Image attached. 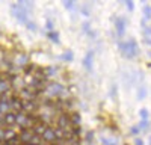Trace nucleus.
Masks as SVG:
<instances>
[{
  "mask_svg": "<svg viewBox=\"0 0 151 145\" xmlns=\"http://www.w3.org/2000/svg\"><path fill=\"white\" fill-rule=\"evenodd\" d=\"M119 47H121V52L127 57H134L139 53V48H137V44L134 39H129L127 42H122V44H119Z\"/></svg>",
  "mask_w": 151,
  "mask_h": 145,
  "instance_id": "1",
  "label": "nucleus"
},
{
  "mask_svg": "<svg viewBox=\"0 0 151 145\" xmlns=\"http://www.w3.org/2000/svg\"><path fill=\"white\" fill-rule=\"evenodd\" d=\"M12 14H14V17L20 21V23H27V11L24 9L23 6L20 5H14L12 6Z\"/></svg>",
  "mask_w": 151,
  "mask_h": 145,
  "instance_id": "2",
  "label": "nucleus"
},
{
  "mask_svg": "<svg viewBox=\"0 0 151 145\" xmlns=\"http://www.w3.org/2000/svg\"><path fill=\"white\" fill-rule=\"evenodd\" d=\"M32 121H35V119H33V118H30V116H26L23 112H20V113H17V121H15V124H18V126L24 130V128L30 127Z\"/></svg>",
  "mask_w": 151,
  "mask_h": 145,
  "instance_id": "3",
  "label": "nucleus"
},
{
  "mask_svg": "<svg viewBox=\"0 0 151 145\" xmlns=\"http://www.w3.org/2000/svg\"><path fill=\"white\" fill-rule=\"evenodd\" d=\"M33 135H35V133H33L32 130H27V128H24V130H23V131L20 133V136H18V138H20V142H21L23 145H24V144H29Z\"/></svg>",
  "mask_w": 151,
  "mask_h": 145,
  "instance_id": "4",
  "label": "nucleus"
},
{
  "mask_svg": "<svg viewBox=\"0 0 151 145\" xmlns=\"http://www.w3.org/2000/svg\"><path fill=\"white\" fill-rule=\"evenodd\" d=\"M11 111V104H9V98L6 95H2V98H0V113H8Z\"/></svg>",
  "mask_w": 151,
  "mask_h": 145,
  "instance_id": "5",
  "label": "nucleus"
},
{
  "mask_svg": "<svg viewBox=\"0 0 151 145\" xmlns=\"http://www.w3.org/2000/svg\"><path fill=\"white\" fill-rule=\"evenodd\" d=\"M9 104H11V109H14V111L18 112V113L23 111V101L15 98V97H11L9 98Z\"/></svg>",
  "mask_w": 151,
  "mask_h": 145,
  "instance_id": "6",
  "label": "nucleus"
},
{
  "mask_svg": "<svg viewBox=\"0 0 151 145\" xmlns=\"http://www.w3.org/2000/svg\"><path fill=\"white\" fill-rule=\"evenodd\" d=\"M15 121H17V113H12V112H8L5 116H3V123L6 127H12L15 124Z\"/></svg>",
  "mask_w": 151,
  "mask_h": 145,
  "instance_id": "7",
  "label": "nucleus"
},
{
  "mask_svg": "<svg viewBox=\"0 0 151 145\" xmlns=\"http://www.w3.org/2000/svg\"><path fill=\"white\" fill-rule=\"evenodd\" d=\"M58 126H59V128H62V130H68L70 118H68L65 113H62V115L59 116V119H58Z\"/></svg>",
  "mask_w": 151,
  "mask_h": 145,
  "instance_id": "8",
  "label": "nucleus"
},
{
  "mask_svg": "<svg viewBox=\"0 0 151 145\" xmlns=\"http://www.w3.org/2000/svg\"><path fill=\"white\" fill-rule=\"evenodd\" d=\"M44 141H47V142H53V141H56V138H55V128H50V127H47V130L44 131V135L41 136Z\"/></svg>",
  "mask_w": 151,
  "mask_h": 145,
  "instance_id": "9",
  "label": "nucleus"
},
{
  "mask_svg": "<svg viewBox=\"0 0 151 145\" xmlns=\"http://www.w3.org/2000/svg\"><path fill=\"white\" fill-rule=\"evenodd\" d=\"M92 59H94V53H92V52L86 53V56H85V59H83V65H85V68H86L88 71L92 70Z\"/></svg>",
  "mask_w": 151,
  "mask_h": 145,
  "instance_id": "10",
  "label": "nucleus"
},
{
  "mask_svg": "<svg viewBox=\"0 0 151 145\" xmlns=\"http://www.w3.org/2000/svg\"><path fill=\"white\" fill-rule=\"evenodd\" d=\"M115 27H116V32L119 36L124 35V29H125V20L124 18H116L115 21Z\"/></svg>",
  "mask_w": 151,
  "mask_h": 145,
  "instance_id": "11",
  "label": "nucleus"
},
{
  "mask_svg": "<svg viewBox=\"0 0 151 145\" xmlns=\"http://www.w3.org/2000/svg\"><path fill=\"white\" fill-rule=\"evenodd\" d=\"M35 109H36V106H35V103H33V101H26V100L23 101V111H21V112L32 113V112L35 111Z\"/></svg>",
  "mask_w": 151,
  "mask_h": 145,
  "instance_id": "12",
  "label": "nucleus"
},
{
  "mask_svg": "<svg viewBox=\"0 0 151 145\" xmlns=\"http://www.w3.org/2000/svg\"><path fill=\"white\" fill-rule=\"evenodd\" d=\"M45 130H47V126L42 124V123H40V124H38V126L33 128V133H35V135H38V136H42Z\"/></svg>",
  "mask_w": 151,
  "mask_h": 145,
  "instance_id": "13",
  "label": "nucleus"
},
{
  "mask_svg": "<svg viewBox=\"0 0 151 145\" xmlns=\"http://www.w3.org/2000/svg\"><path fill=\"white\" fill-rule=\"evenodd\" d=\"M6 91H9V82H6V80H0V94L5 95Z\"/></svg>",
  "mask_w": 151,
  "mask_h": 145,
  "instance_id": "14",
  "label": "nucleus"
},
{
  "mask_svg": "<svg viewBox=\"0 0 151 145\" xmlns=\"http://www.w3.org/2000/svg\"><path fill=\"white\" fill-rule=\"evenodd\" d=\"M21 97H23V98L26 100V101H30V100L33 98V97H35V94H33V92H30V91H27V89H24V91L21 92Z\"/></svg>",
  "mask_w": 151,
  "mask_h": 145,
  "instance_id": "15",
  "label": "nucleus"
},
{
  "mask_svg": "<svg viewBox=\"0 0 151 145\" xmlns=\"http://www.w3.org/2000/svg\"><path fill=\"white\" fill-rule=\"evenodd\" d=\"M47 36H48L50 41H53V42H56V44L59 42V33H58V32H48Z\"/></svg>",
  "mask_w": 151,
  "mask_h": 145,
  "instance_id": "16",
  "label": "nucleus"
},
{
  "mask_svg": "<svg viewBox=\"0 0 151 145\" xmlns=\"http://www.w3.org/2000/svg\"><path fill=\"white\" fill-rule=\"evenodd\" d=\"M55 138L56 139H65V130H62V128H56L55 130Z\"/></svg>",
  "mask_w": 151,
  "mask_h": 145,
  "instance_id": "17",
  "label": "nucleus"
},
{
  "mask_svg": "<svg viewBox=\"0 0 151 145\" xmlns=\"http://www.w3.org/2000/svg\"><path fill=\"white\" fill-rule=\"evenodd\" d=\"M71 123L74 124V127H79V124H80V115H79V113H73Z\"/></svg>",
  "mask_w": 151,
  "mask_h": 145,
  "instance_id": "18",
  "label": "nucleus"
},
{
  "mask_svg": "<svg viewBox=\"0 0 151 145\" xmlns=\"http://www.w3.org/2000/svg\"><path fill=\"white\" fill-rule=\"evenodd\" d=\"M145 97H147V88H145V86H141L139 91H137V98H139V100H144Z\"/></svg>",
  "mask_w": 151,
  "mask_h": 145,
  "instance_id": "19",
  "label": "nucleus"
},
{
  "mask_svg": "<svg viewBox=\"0 0 151 145\" xmlns=\"http://www.w3.org/2000/svg\"><path fill=\"white\" fill-rule=\"evenodd\" d=\"M29 144H33V145H41V136H38V135H33Z\"/></svg>",
  "mask_w": 151,
  "mask_h": 145,
  "instance_id": "20",
  "label": "nucleus"
},
{
  "mask_svg": "<svg viewBox=\"0 0 151 145\" xmlns=\"http://www.w3.org/2000/svg\"><path fill=\"white\" fill-rule=\"evenodd\" d=\"M144 12H145V18H144V20H145V21L150 20V18H151V8H150V6H145V8H144Z\"/></svg>",
  "mask_w": 151,
  "mask_h": 145,
  "instance_id": "21",
  "label": "nucleus"
},
{
  "mask_svg": "<svg viewBox=\"0 0 151 145\" xmlns=\"http://www.w3.org/2000/svg\"><path fill=\"white\" fill-rule=\"evenodd\" d=\"M139 115H141L142 119H148V111H147V109H141V111H139Z\"/></svg>",
  "mask_w": 151,
  "mask_h": 145,
  "instance_id": "22",
  "label": "nucleus"
},
{
  "mask_svg": "<svg viewBox=\"0 0 151 145\" xmlns=\"http://www.w3.org/2000/svg\"><path fill=\"white\" fill-rule=\"evenodd\" d=\"M137 127L139 128H148V119H141V123Z\"/></svg>",
  "mask_w": 151,
  "mask_h": 145,
  "instance_id": "23",
  "label": "nucleus"
},
{
  "mask_svg": "<svg viewBox=\"0 0 151 145\" xmlns=\"http://www.w3.org/2000/svg\"><path fill=\"white\" fill-rule=\"evenodd\" d=\"M101 144H103V145H116V142H113V141H110V139H106V138L101 139Z\"/></svg>",
  "mask_w": 151,
  "mask_h": 145,
  "instance_id": "24",
  "label": "nucleus"
},
{
  "mask_svg": "<svg viewBox=\"0 0 151 145\" xmlns=\"http://www.w3.org/2000/svg\"><path fill=\"white\" fill-rule=\"evenodd\" d=\"M64 6H65L67 9H73V6H74V3L71 2V0H64Z\"/></svg>",
  "mask_w": 151,
  "mask_h": 145,
  "instance_id": "25",
  "label": "nucleus"
},
{
  "mask_svg": "<svg viewBox=\"0 0 151 145\" xmlns=\"http://www.w3.org/2000/svg\"><path fill=\"white\" fill-rule=\"evenodd\" d=\"M26 27L30 29V30H36V26H35L33 21H27V23H26Z\"/></svg>",
  "mask_w": 151,
  "mask_h": 145,
  "instance_id": "26",
  "label": "nucleus"
},
{
  "mask_svg": "<svg viewBox=\"0 0 151 145\" xmlns=\"http://www.w3.org/2000/svg\"><path fill=\"white\" fill-rule=\"evenodd\" d=\"M125 6H127L130 11H133V9H134V5H133L132 0H125Z\"/></svg>",
  "mask_w": 151,
  "mask_h": 145,
  "instance_id": "27",
  "label": "nucleus"
},
{
  "mask_svg": "<svg viewBox=\"0 0 151 145\" xmlns=\"http://www.w3.org/2000/svg\"><path fill=\"white\" fill-rule=\"evenodd\" d=\"M130 131H132V135H134V136H136V135H137V133H139V131H141V128H139V127H137V126H134V127H132V130H130Z\"/></svg>",
  "mask_w": 151,
  "mask_h": 145,
  "instance_id": "28",
  "label": "nucleus"
},
{
  "mask_svg": "<svg viewBox=\"0 0 151 145\" xmlns=\"http://www.w3.org/2000/svg\"><path fill=\"white\" fill-rule=\"evenodd\" d=\"M64 59H67V60H73V53H71V52H67V53L64 55Z\"/></svg>",
  "mask_w": 151,
  "mask_h": 145,
  "instance_id": "29",
  "label": "nucleus"
},
{
  "mask_svg": "<svg viewBox=\"0 0 151 145\" xmlns=\"http://www.w3.org/2000/svg\"><path fill=\"white\" fill-rule=\"evenodd\" d=\"M73 135H74V136H79V135H80V127H74V128H73Z\"/></svg>",
  "mask_w": 151,
  "mask_h": 145,
  "instance_id": "30",
  "label": "nucleus"
},
{
  "mask_svg": "<svg viewBox=\"0 0 151 145\" xmlns=\"http://www.w3.org/2000/svg\"><path fill=\"white\" fill-rule=\"evenodd\" d=\"M145 29V36L147 38H150V35H151V27H144Z\"/></svg>",
  "mask_w": 151,
  "mask_h": 145,
  "instance_id": "31",
  "label": "nucleus"
},
{
  "mask_svg": "<svg viewBox=\"0 0 151 145\" xmlns=\"http://www.w3.org/2000/svg\"><path fill=\"white\" fill-rule=\"evenodd\" d=\"M92 138H94V133H92V131H89V133L86 135V139H88V141H92Z\"/></svg>",
  "mask_w": 151,
  "mask_h": 145,
  "instance_id": "32",
  "label": "nucleus"
},
{
  "mask_svg": "<svg viewBox=\"0 0 151 145\" xmlns=\"http://www.w3.org/2000/svg\"><path fill=\"white\" fill-rule=\"evenodd\" d=\"M134 145H144V141L142 139H136L134 141Z\"/></svg>",
  "mask_w": 151,
  "mask_h": 145,
  "instance_id": "33",
  "label": "nucleus"
},
{
  "mask_svg": "<svg viewBox=\"0 0 151 145\" xmlns=\"http://www.w3.org/2000/svg\"><path fill=\"white\" fill-rule=\"evenodd\" d=\"M47 27H48V29H53V23L48 21V23H47Z\"/></svg>",
  "mask_w": 151,
  "mask_h": 145,
  "instance_id": "34",
  "label": "nucleus"
},
{
  "mask_svg": "<svg viewBox=\"0 0 151 145\" xmlns=\"http://www.w3.org/2000/svg\"><path fill=\"white\" fill-rule=\"evenodd\" d=\"M83 15H89V12H88V8H83Z\"/></svg>",
  "mask_w": 151,
  "mask_h": 145,
  "instance_id": "35",
  "label": "nucleus"
},
{
  "mask_svg": "<svg viewBox=\"0 0 151 145\" xmlns=\"http://www.w3.org/2000/svg\"><path fill=\"white\" fill-rule=\"evenodd\" d=\"M24 145H33V144H24Z\"/></svg>",
  "mask_w": 151,
  "mask_h": 145,
  "instance_id": "36",
  "label": "nucleus"
}]
</instances>
